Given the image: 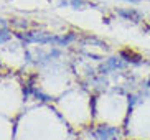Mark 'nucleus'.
<instances>
[{
  "label": "nucleus",
  "mask_w": 150,
  "mask_h": 140,
  "mask_svg": "<svg viewBox=\"0 0 150 140\" xmlns=\"http://www.w3.org/2000/svg\"><path fill=\"white\" fill-rule=\"evenodd\" d=\"M117 15H119V17H122L124 20H130V22H135V23L142 22V13L139 12V10L132 8V7L117 10Z\"/></svg>",
  "instance_id": "nucleus-1"
},
{
  "label": "nucleus",
  "mask_w": 150,
  "mask_h": 140,
  "mask_svg": "<svg viewBox=\"0 0 150 140\" xmlns=\"http://www.w3.org/2000/svg\"><path fill=\"white\" fill-rule=\"evenodd\" d=\"M125 2H130V4H139L140 0H125Z\"/></svg>",
  "instance_id": "nucleus-2"
}]
</instances>
